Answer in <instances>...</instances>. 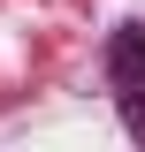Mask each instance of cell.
Returning <instances> with one entry per match:
<instances>
[{
  "instance_id": "6da1fadb",
  "label": "cell",
  "mask_w": 145,
  "mask_h": 152,
  "mask_svg": "<svg viewBox=\"0 0 145 152\" xmlns=\"http://www.w3.org/2000/svg\"><path fill=\"white\" fill-rule=\"evenodd\" d=\"M107 84H115V107H122V129L145 145V23H122L107 38Z\"/></svg>"
}]
</instances>
